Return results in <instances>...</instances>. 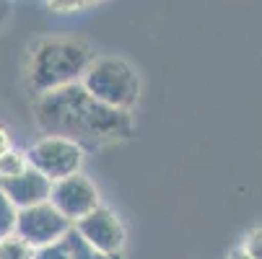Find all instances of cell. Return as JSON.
Returning a JSON list of instances; mask_svg holds the SVG:
<instances>
[{
  "instance_id": "obj_15",
  "label": "cell",
  "mask_w": 262,
  "mask_h": 259,
  "mask_svg": "<svg viewBox=\"0 0 262 259\" xmlns=\"http://www.w3.org/2000/svg\"><path fill=\"white\" fill-rule=\"evenodd\" d=\"M8 151H11V135H8L6 127H0V156L8 153Z\"/></svg>"
},
{
  "instance_id": "obj_13",
  "label": "cell",
  "mask_w": 262,
  "mask_h": 259,
  "mask_svg": "<svg viewBox=\"0 0 262 259\" xmlns=\"http://www.w3.org/2000/svg\"><path fill=\"white\" fill-rule=\"evenodd\" d=\"M34 259H70V251L65 246V241H55V244H47V246H39L34 249Z\"/></svg>"
},
{
  "instance_id": "obj_16",
  "label": "cell",
  "mask_w": 262,
  "mask_h": 259,
  "mask_svg": "<svg viewBox=\"0 0 262 259\" xmlns=\"http://www.w3.org/2000/svg\"><path fill=\"white\" fill-rule=\"evenodd\" d=\"M229 259H249V256H247V254H244L242 249H234V251L229 254Z\"/></svg>"
},
{
  "instance_id": "obj_2",
  "label": "cell",
  "mask_w": 262,
  "mask_h": 259,
  "mask_svg": "<svg viewBox=\"0 0 262 259\" xmlns=\"http://www.w3.org/2000/svg\"><path fill=\"white\" fill-rule=\"evenodd\" d=\"M94 62L89 44L78 39H42L31 52L29 86L36 96L81 83L83 73Z\"/></svg>"
},
{
  "instance_id": "obj_12",
  "label": "cell",
  "mask_w": 262,
  "mask_h": 259,
  "mask_svg": "<svg viewBox=\"0 0 262 259\" xmlns=\"http://www.w3.org/2000/svg\"><path fill=\"white\" fill-rule=\"evenodd\" d=\"M16 220H18V210L11 205V200L3 192H0V239L16 233Z\"/></svg>"
},
{
  "instance_id": "obj_3",
  "label": "cell",
  "mask_w": 262,
  "mask_h": 259,
  "mask_svg": "<svg viewBox=\"0 0 262 259\" xmlns=\"http://www.w3.org/2000/svg\"><path fill=\"white\" fill-rule=\"evenodd\" d=\"M81 86L86 88L89 96H94L96 101L112 109H120V112H130L140 93V81L135 70L120 57L94 60L83 73Z\"/></svg>"
},
{
  "instance_id": "obj_1",
  "label": "cell",
  "mask_w": 262,
  "mask_h": 259,
  "mask_svg": "<svg viewBox=\"0 0 262 259\" xmlns=\"http://www.w3.org/2000/svg\"><path fill=\"white\" fill-rule=\"evenodd\" d=\"M34 117L47 137H65L76 145L115 143L133 135L130 112H120L96 101L81 83L36 96Z\"/></svg>"
},
{
  "instance_id": "obj_10",
  "label": "cell",
  "mask_w": 262,
  "mask_h": 259,
  "mask_svg": "<svg viewBox=\"0 0 262 259\" xmlns=\"http://www.w3.org/2000/svg\"><path fill=\"white\" fill-rule=\"evenodd\" d=\"M0 259H34V249L13 233L0 239Z\"/></svg>"
},
{
  "instance_id": "obj_5",
  "label": "cell",
  "mask_w": 262,
  "mask_h": 259,
  "mask_svg": "<svg viewBox=\"0 0 262 259\" xmlns=\"http://www.w3.org/2000/svg\"><path fill=\"white\" fill-rule=\"evenodd\" d=\"M47 202L68 220L70 226H76L78 220H83L86 215H91L99 207V192L94 187V181L78 171V174L65 176L60 181H52Z\"/></svg>"
},
{
  "instance_id": "obj_14",
  "label": "cell",
  "mask_w": 262,
  "mask_h": 259,
  "mask_svg": "<svg viewBox=\"0 0 262 259\" xmlns=\"http://www.w3.org/2000/svg\"><path fill=\"white\" fill-rule=\"evenodd\" d=\"M242 251H244L249 259H262V228H252V231L247 233Z\"/></svg>"
},
{
  "instance_id": "obj_9",
  "label": "cell",
  "mask_w": 262,
  "mask_h": 259,
  "mask_svg": "<svg viewBox=\"0 0 262 259\" xmlns=\"http://www.w3.org/2000/svg\"><path fill=\"white\" fill-rule=\"evenodd\" d=\"M62 241H65V246H68V251H70V259H117V256H106V254L96 251L94 246H89L76 228H70V231L62 236Z\"/></svg>"
},
{
  "instance_id": "obj_8",
  "label": "cell",
  "mask_w": 262,
  "mask_h": 259,
  "mask_svg": "<svg viewBox=\"0 0 262 259\" xmlns=\"http://www.w3.org/2000/svg\"><path fill=\"white\" fill-rule=\"evenodd\" d=\"M50 190H52V181L34 169H26L24 174L11 176V179H0V192L11 200L16 210H26V207L47 202Z\"/></svg>"
},
{
  "instance_id": "obj_11",
  "label": "cell",
  "mask_w": 262,
  "mask_h": 259,
  "mask_svg": "<svg viewBox=\"0 0 262 259\" xmlns=\"http://www.w3.org/2000/svg\"><path fill=\"white\" fill-rule=\"evenodd\" d=\"M29 169V161H26V153L11 148L8 153L0 156V179H11V176H18Z\"/></svg>"
},
{
  "instance_id": "obj_4",
  "label": "cell",
  "mask_w": 262,
  "mask_h": 259,
  "mask_svg": "<svg viewBox=\"0 0 262 259\" xmlns=\"http://www.w3.org/2000/svg\"><path fill=\"white\" fill-rule=\"evenodd\" d=\"M29 169L39 171L50 181H60L65 176L78 174L83 163V151L81 145L70 143L65 137H42L26 151Z\"/></svg>"
},
{
  "instance_id": "obj_6",
  "label": "cell",
  "mask_w": 262,
  "mask_h": 259,
  "mask_svg": "<svg viewBox=\"0 0 262 259\" xmlns=\"http://www.w3.org/2000/svg\"><path fill=\"white\" fill-rule=\"evenodd\" d=\"M70 228H73V226L68 223V220H65L50 202H42V205L18 210L16 236L24 239L31 249H39V246H47V244L60 241Z\"/></svg>"
},
{
  "instance_id": "obj_7",
  "label": "cell",
  "mask_w": 262,
  "mask_h": 259,
  "mask_svg": "<svg viewBox=\"0 0 262 259\" xmlns=\"http://www.w3.org/2000/svg\"><path fill=\"white\" fill-rule=\"evenodd\" d=\"M73 228L81 233V239L89 246H94L96 251H101L106 256H117L122 251V246H125V228L120 223V218L112 210L101 207V205L91 215L78 220Z\"/></svg>"
}]
</instances>
